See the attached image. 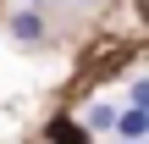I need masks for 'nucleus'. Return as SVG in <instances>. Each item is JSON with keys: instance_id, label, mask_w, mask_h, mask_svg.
I'll use <instances>...</instances> for the list:
<instances>
[{"instance_id": "1", "label": "nucleus", "mask_w": 149, "mask_h": 144, "mask_svg": "<svg viewBox=\"0 0 149 144\" xmlns=\"http://www.w3.org/2000/svg\"><path fill=\"white\" fill-rule=\"evenodd\" d=\"M116 139H122V144L149 139V111H138V105H122V117H116Z\"/></svg>"}, {"instance_id": "2", "label": "nucleus", "mask_w": 149, "mask_h": 144, "mask_svg": "<svg viewBox=\"0 0 149 144\" xmlns=\"http://www.w3.org/2000/svg\"><path fill=\"white\" fill-rule=\"evenodd\" d=\"M11 33H17L22 44H39V39H44V17H39L33 6H22V11L11 17Z\"/></svg>"}, {"instance_id": "3", "label": "nucleus", "mask_w": 149, "mask_h": 144, "mask_svg": "<svg viewBox=\"0 0 149 144\" xmlns=\"http://www.w3.org/2000/svg\"><path fill=\"white\" fill-rule=\"evenodd\" d=\"M44 139H50V144H88V128L72 122V117H55V122L44 128Z\"/></svg>"}, {"instance_id": "4", "label": "nucleus", "mask_w": 149, "mask_h": 144, "mask_svg": "<svg viewBox=\"0 0 149 144\" xmlns=\"http://www.w3.org/2000/svg\"><path fill=\"white\" fill-rule=\"evenodd\" d=\"M116 117H122V111H116V105H105V100H100V105H88V117H83V128H88V133H105V128H111V133H116Z\"/></svg>"}, {"instance_id": "5", "label": "nucleus", "mask_w": 149, "mask_h": 144, "mask_svg": "<svg viewBox=\"0 0 149 144\" xmlns=\"http://www.w3.org/2000/svg\"><path fill=\"white\" fill-rule=\"evenodd\" d=\"M127 105L149 111V78H133V89H127Z\"/></svg>"}, {"instance_id": "6", "label": "nucleus", "mask_w": 149, "mask_h": 144, "mask_svg": "<svg viewBox=\"0 0 149 144\" xmlns=\"http://www.w3.org/2000/svg\"><path fill=\"white\" fill-rule=\"evenodd\" d=\"M22 6H39V0H22Z\"/></svg>"}, {"instance_id": "7", "label": "nucleus", "mask_w": 149, "mask_h": 144, "mask_svg": "<svg viewBox=\"0 0 149 144\" xmlns=\"http://www.w3.org/2000/svg\"><path fill=\"white\" fill-rule=\"evenodd\" d=\"M138 144H149V139H138Z\"/></svg>"}]
</instances>
